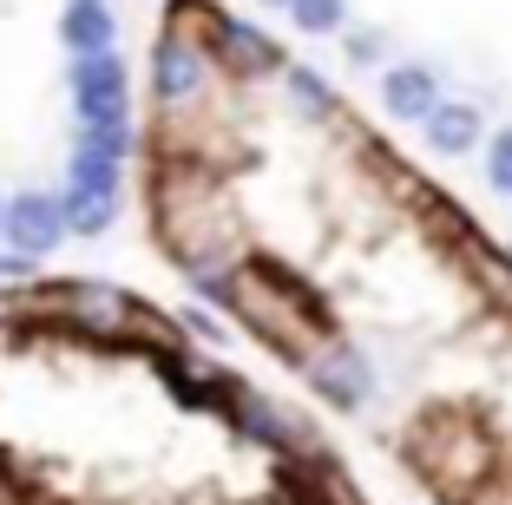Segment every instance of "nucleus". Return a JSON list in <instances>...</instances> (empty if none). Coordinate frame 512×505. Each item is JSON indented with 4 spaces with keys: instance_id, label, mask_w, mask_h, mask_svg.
<instances>
[{
    "instance_id": "4",
    "label": "nucleus",
    "mask_w": 512,
    "mask_h": 505,
    "mask_svg": "<svg viewBox=\"0 0 512 505\" xmlns=\"http://www.w3.org/2000/svg\"><path fill=\"white\" fill-rule=\"evenodd\" d=\"M302 374H309V387H316L329 407H362L368 394H375V374H368V361L355 355L348 342H329L322 355H309Z\"/></svg>"
},
{
    "instance_id": "15",
    "label": "nucleus",
    "mask_w": 512,
    "mask_h": 505,
    "mask_svg": "<svg viewBox=\"0 0 512 505\" xmlns=\"http://www.w3.org/2000/svg\"><path fill=\"white\" fill-rule=\"evenodd\" d=\"M486 184H493L499 197H512V125L486 138Z\"/></svg>"
},
{
    "instance_id": "20",
    "label": "nucleus",
    "mask_w": 512,
    "mask_h": 505,
    "mask_svg": "<svg viewBox=\"0 0 512 505\" xmlns=\"http://www.w3.org/2000/svg\"><path fill=\"white\" fill-rule=\"evenodd\" d=\"M256 7H283V14H289V0H256Z\"/></svg>"
},
{
    "instance_id": "13",
    "label": "nucleus",
    "mask_w": 512,
    "mask_h": 505,
    "mask_svg": "<svg viewBox=\"0 0 512 505\" xmlns=\"http://www.w3.org/2000/svg\"><path fill=\"white\" fill-rule=\"evenodd\" d=\"M289 20L302 33H342L348 27V0H289Z\"/></svg>"
},
{
    "instance_id": "3",
    "label": "nucleus",
    "mask_w": 512,
    "mask_h": 505,
    "mask_svg": "<svg viewBox=\"0 0 512 505\" xmlns=\"http://www.w3.org/2000/svg\"><path fill=\"white\" fill-rule=\"evenodd\" d=\"M0 237L14 243V256H27V263H40V256H53L73 230H66V204L46 191H20L7 197V223H0Z\"/></svg>"
},
{
    "instance_id": "2",
    "label": "nucleus",
    "mask_w": 512,
    "mask_h": 505,
    "mask_svg": "<svg viewBox=\"0 0 512 505\" xmlns=\"http://www.w3.org/2000/svg\"><path fill=\"white\" fill-rule=\"evenodd\" d=\"M204 79H211V46H204V40H191V33L171 27L165 40L151 46V99H158V105L197 99Z\"/></svg>"
},
{
    "instance_id": "6",
    "label": "nucleus",
    "mask_w": 512,
    "mask_h": 505,
    "mask_svg": "<svg viewBox=\"0 0 512 505\" xmlns=\"http://www.w3.org/2000/svg\"><path fill=\"white\" fill-rule=\"evenodd\" d=\"M427 145L440 151V158H467L473 145L486 138V125H480V105H467V99H440L434 112H427Z\"/></svg>"
},
{
    "instance_id": "10",
    "label": "nucleus",
    "mask_w": 512,
    "mask_h": 505,
    "mask_svg": "<svg viewBox=\"0 0 512 505\" xmlns=\"http://www.w3.org/2000/svg\"><path fill=\"white\" fill-rule=\"evenodd\" d=\"M60 204H66V230L73 237H99L119 217V191H60Z\"/></svg>"
},
{
    "instance_id": "5",
    "label": "nucleus",
    "mask_w": 512,
    "mask_h": 505,
    "mask_svg": "<svg viewBox=\"0 0 512 505\" xmlns=\"http://www.w3.org/2000/svg\"><path fill=\"white\" fill-rule=\"evenodd\" d=\"M211 53L230 73H283V46L270 33H256L250 20H230V14L211 20Z\"/></svg>"
},
{
    "instance_id": "12",
    "label": "nucleus",
    "mask_w": 512,
    "mask_h": 505,
    "mask_svg": "<svg viewBox=\"0 0 512 505\" xmlns=\"http://www.w3.org/2000/svg\"><path fill=\"white\" fill-rule=\"evenodd\" d=\"M283 79H289V99H296L309 119H329V112H335V92H329L322 73H309V66H283Z\"/></svg>"
},
{
    "instance_id": "22",
    "label": "nucleus",
    "mask_w": 512,
    "mask_h": 505,
    "mask_svg": "<svg viewBox=\"0 0 512 505\" xmlns=\"http://www.w3.org/2000/svg\"><path fill=\"white\" fill-rule=\"evenodd\" d=\"M0 223H7V197H0Z\"/></svg>"
},
{
    "instance_id": "14",
    "label": "nucleus",
    "mask_w": 512,
    "mask_h": 505,
    "mask_svg": "<svg viewBox=\"0 0 512 505\" xmlns=\"http://www.w3.org/2000/svg\"><path fill=\"white\" fill-rule=\"evenodd\" d=\"M79 151H92V158H106V164H125L132 158V125H92V132H79Z\"/></svg>"
},
{
    "instance_id": "17",
    "label": "nucleus",
    "mask_w": 512,
    "mask_h": 505,
    "mask_svg": "<svg viewBox=\"0 0 512 505\" xmlns=\"http://www.w3.org/2000/svg\"><path fill=\"white\" fill-rule=\"evenodd\" d=\"M184 328H191V335H204V342H224V328H217L204 309H184Z\"/></svg>"
},
{
    "instance_id": "7",
    "label": "nucleus",
    "mask_w": 512,
    "mask_h": 505,
    "mask_svg": "<svg viewBox=\"0 0 512 505\" xmlns=\"http://www.w3.org/2000/svg\"><path fill=\"white\" fill-rule=\"evenodd\" d=\"M381 105H388L394 119L427 125V112L440 105V79L427 73V66H388V73H381Z\"/></svg>"
},
{
    "instance_id": "18",
    "label": "nucleus",
    "mask_w": 512,
    "mask_h": 505,
    "mask_svg": "<svg viewBox=\"0 0 512 505\" xmlns=\"http://www.w3.org/2000/svg\"><path fill=\"white\" fill-rule=\"evenodd\" d=\"M27 269H33V263H27V256H14V250L0 256V276H27Z\"/></svg>"
},
{
    "instance_id": "19",
    "label": "nucleus",
    "mask_w": 512,
    "mask_h": 505,
    "mask_svg": "<svg viewBox=\"0 0 512 505\" xmlns=\"http://www.w3.org/2000/svg\"><path fill=\"white\" fill-rule=\"evenodd\" d=\"M66 7H106V0H66Z\"/></svg>"
},
{
    "instance_id": "9",
    "label": "nucleus",
    "mask_w": 512,
    "mask_h": 505,
    "mask_svg": "<svg viewBox=\"0 0 512 505\" xmlns=\"http://www.w3.org/2000/svg\"><path fill=\"white\" fill-rule=\"evenodd\" d=\"M237 427L250 433V440H263L270 453H302V433L289 427V420L276 414L263 394H237Z\"/></svg>"
},
{
    "instance_id": "8",
    "label": "nucleus",
    "mask_w": 512,
    "mask_h": 505,
    "mask_svg": "<svg viewBox=\"0 0 512 505\" xmlns=\"http://www.w3.org/2000/svg\"><path fill=\"white\" fill-rule=\"evenodd\" d=\"M60 40H66L73 60H92V53H112L119 20H112V7H66L60 14Z\"/></svg>"
},
{
    "instance_id": "21",
    "label": "nucleus",
    "mask_w": 512,
    "mask_h": 505,
    "mask_svg": "<svg viewBox=\"0 0 512 505\" xmlns=\"http://www.w3.org/2000/svg\"><path fill=\"white\" fill-rule=\"evenodd\" d=\"M0 505H14V499H7V479H0Z\"/></svg>"
},
{
    "instance_id": "1",
    "label": "nucleus",
    "mask_w": 512,
    "mask_h": 505,
    "mask_svg": "<svg viewBox=\"0 0 512 505\" xmlns=\"http://www.w3.org/2000/svg\"><path fill=\"white\" fill-rule=\"evenodd\" d=\"M73 112H79V132H92V125H125L132 92H125V60L119 53L73 60Z\"/></svg>"
},
{
    "instance_id": "16",
    "label": "nucleus",
    "mask_w": 512,
    "mask_h": 505,
    "mask_svg": "<svg viewBox=\"0 0 512 505\" xmlns=\"http://www.w3.org/2000/svg\"><path fill=\"white\" fill-rule=\"evenodd\" d=\"M375 53H381V40H375V33H348V60H355V66H368Z\"/></svg>"
},
{
    "instance_id": "11",
    "label": "nucleus",
    "mask_w": 512,
    "mask_h": 505,
    "mask_svg": "<svg viewBox=\"0 0 512 505\" xmlns=\"http://www.w3.org/2000/svg\"><path fill=\"white\" fill-rule=\"evenodd\" d=\"M60 302H66V309H79L86 322H99V328H119L125 315H132V302H125L119 289H106V283H66Z\"/></svg>"
}]
</instances>
